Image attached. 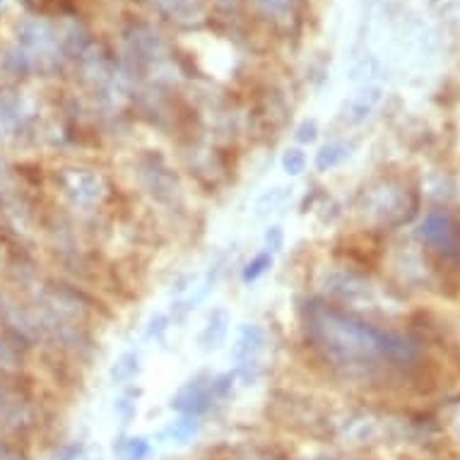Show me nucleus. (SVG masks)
Here are the masks:
<instances>
[{
    "instance_id": "f8f14e48",
    "label": "nucleus",
    "mask_w": 460,
    "mask_h": 460,
    "mask_svg": "<svg viewBox=\"0 0 460 460\" xmlns=\"http://www.w3.org/2000/svg\"><path fill=\"white\" fill-rule=\"evenodd\" d=\"M195 429H198V424H195L193 417H183V420L171 424L169 434H171V439H174V441H186L195 434Z\"/></svg>"
},
{
    "instance_id": "1a4fd4ad",
    "label": "nucleus",
    "mask_w": 460,
    "mask_h": 460,
    "mask_svg": "<svg viewBox=\"0 0 460 460\" xmlns=\"http://www.w3.org/2000/svg\"><path fill=\"white\" fill-rule=\"evenodd\" d=\"M270 268H272V253L270 251H263V253L253 255V258L246 263V268H243V272H241V280L246 284H251V282H255V280H260Z\"/></svg>"
},
{
    "instance_id": "39448f33",
    "label": "nucleus",
    "mask_w": 460,
    "mask_h": 460,
    "mask_svg": "<svg viewBox=\"0 0 460 460\" xmlns=\"http://www.w3.org/2000/svg\"><path fill=\"white\" fill-rule=\"evenodd\" d=\"M347 157H350L347 142H328V145H323L318 152H316L314 164L318 171H330V169H335V166L343 164Z\"/></svg>"
},
{
    "instance_id": "4468645a",
    "label": "nucleus",
    "mask_w": 460,
    "mask_h": 460,
    "mask_svg": "<svg viewBox=\"0 0 460 460\" xmlns=\"http://www.w3.org/2000/svg\"><path fill=\"white\" fill-rule=\"evenodd\" d=\"M137 393L135 391H125L121 398L116 400V412L121 420H130L135 415V408H137Z\"/></svg>"
},
{
    "instance_id": "423d86ee",
    "label": "nucleus",
    "mask_w": 460,
    "mask_h": 460,
    "mask_svg": "<svg viewBox=\"0 0 460 460\" xmlns=\"http://www.w3.org/2000/svg\"><path fill=\"white\" fill-rule=\"evenodd\" d=\"M287 198H289V193H287V188L282 186H272V188H265L263 193L255 198L253 202V212L255 217H268V214H272L275 210H280V207L284 205Z\"/></svg>"
},
{
    "instance_id": "f3484780",
    "label": "nucleus",
    "mask_w": 460,
    "mask_h": 460,
    "mask_svg": "<svg viewBox=\"0 0 460 460\" xmlns=\"http://www.w3.org/2000/svg\"><path fill=\"white\" fill-rule=\"evenodd\" d=\"M77 456H80V446H68L61 458H63V460H75Z\"/></svg>"
},
{
    "instance_id": "f257e3e1",
    "label": "nucleus",
    "mask_w": 460,
    "mask_h": 460,
    "mask_svg": "<svg viewBox=\"0 0 460 460\" xmlns=\"http://www.w3.org/2000/svg\"><path fill=\"white\" fill-rule=\"evenodd\" d=\"M214 393H212V379H195L190 381L186 388L178 391V396L171 400V408H176L178 412L188 417H195L200 412H205L212 405Z\"/></svg>"
},
{
    "instance_id": "7ed1b4c3",
    "label": "nucleus",
    "mask_w": 460,
    "mask_h": 460,
    "mask_svg": "<svg viewBox=\"0 0 460 460\" xmlns=\"http://www.w3.org/2000/svg\"><path fill=\"white\" fill-rule=\"evenodd\" d=\"M263 340H265V333H263L260 326L255 323H246L238 328V335H236V343H234V360L236 362H248L253 360V355L260 350Z\"/></svg>"
},
{
    "instance_id": "20e7f679",
    "label": "nucleus",
    "mask_w": 460,
    "mask_h": 460,
    "mask_svg": "<svg viewBox=\"0 0 460 460\" xmlns=\"http://www.w3.org/2000/svg\"><path fill=\"white\" fill-rule=\"evenodd\" d=\"M65 188L70 190V193L75 195V200L80 202H92L99 198V178L94 174H89V171H73L68 178V183H65Z\"/></svg>"
},
{
    "instance_id": "2eb2a0df",
    "label": "nucleus",
    "mask_w": 460,
    "mask_h": 460,
    "mask_svg": "<svg viewBox=\"0 0 460 460\" xmlns=\"http://www.w3.org/2000/svg\"><path fill=\"white\" fill-rule=\"evenodd\" d=\"M294 137H297V142H301V145H311L316 137H318V128H316L314 121H304V123L297 128Z\"/></svg>"
},
{
    "instance_id": "6e6552de",
    "label": "nucleus",
    "mask_w": 460,
    "mask_h": 460,
    "mask_svg": "<svg viewBox=\"0 0 460 460\" xmlns=\"http://www.w3.org/2000/svg\"><path fill=\"white\" fill-rule=\"evenodd\" d=\"M280 164H282V171L287 176H301L304 171H306V164H309V157L306 152H304L301 147H287L282 152V159H280Z\"/></svg>"
},
{
    "instance_id": "9b49d317",
    "label": "nucleus",
    "mask_w": 460,
    "mask_h": 460,
    "mask_svg": "<svg viewBox=\"0 0 460 460\" xmlns=\"http://www.w3.org/2000/svg\"><path fill=\"white\" fill-rule=\"evenodd\" d=\"M123 460H145L149 453H152V446H149L147 439L142 436H135V439H128L121 448Z\"/></svg>"
},
{
    "instance_id": "ddd939ff",
    "label": "nucleus",
    "mask_w": 460,
    "mask_h": 460,
    "mask_svg": "<svg viewBox=\"0 0 460 460\" xmlns=\"http://www.w3.org/2000/svg\"><path fill=\"white\" fill-rule=\"evenodd\" d=\"M166 330H169V316H166V314H154L152 318H149V323H147L145 335H147V340H162L166 335Z\"/></svg>"
},
{
    "instance_id": "0eeeda50",
    "label": "nucleus",
    "mask_w": 460,
    "mask_h": 460,
    "mask_svg": "<svg viewBox=\"0 0 460 460\" xmlns=\"http://www.w3.org/2000/svg\"><path fill=\"white\" fill-rule=\"evenodd\" d=\"M137 374H140V357L135 352H125L111 367L113 384H130V381H135Z\"/></svg>"
},
{
    "instance_id": "dca6fc26",
    "label": "nucleus",
    "mask_w": 460,
    "mask_h": 460,
    "mask_svg": "<svg viewBox=\"0 0 460 460\" xmlns=\"http://www.w3.org/2000/svg\"><path fill=\"white\" fill-rule=\"evenodd\" d=\"M265 246L270 253H275V251H280L284 246V231H282V226H270V229L265 231Z\"/></svg>"
},
{
    "instance_id": "9d476101",
    "label": "nucleus",
    "mask_w": 460,
    "mask_h": 460,
    "mask_svg": "<svg viewBox=\"0 0 460 460\" xmlns=\"http://www.w3.org/2000/svg\"><path fill=\"white\" fill-rule=\"evenodd\" d=\"M376 104V92H364L357 99H352V104L347 106V118L350 123H360L369 116V111Z\"/></svg>"
},
{
    "instance_id": "f03ea898",
    "label": "nucleus",
    "mask_w": 460,
    "mask_h": 460,
    "mask_svg": "<svg viewBox=\"0 0 460 460\" xmlns=\"http://www.w3.org/2000/svg\"><path fill=\"white\" fill-rule=\"evenodd\" d=\"M226 330H229V314L224 309H214V311L207 316L205 326H202V333L198 338L200 350H214L219 347V343L226 338Z\"/></svg>"
}]
</instances>
